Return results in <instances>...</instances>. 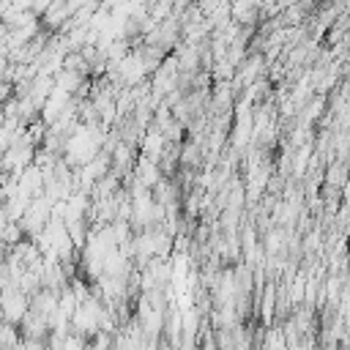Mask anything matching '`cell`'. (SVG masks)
Returning <instances> with one entry per match:
<instances>
[{
  "instance_id": "6da1fadb",
  "label": "cell",
  "mask_w": 350,
  "mask_h": 350,
  "mask_svg": "<svg viewBox=\"0 0 350 350\" xmlns=\"http://www.w3.org/2000/svg\"><path fill=\"white\" fill-rule=\"evenodd\" d=\"M345 172H347V167L339 161V164H334L331 170H328V186H342L345 183Z\"/></svg>"
}]
</instances>
